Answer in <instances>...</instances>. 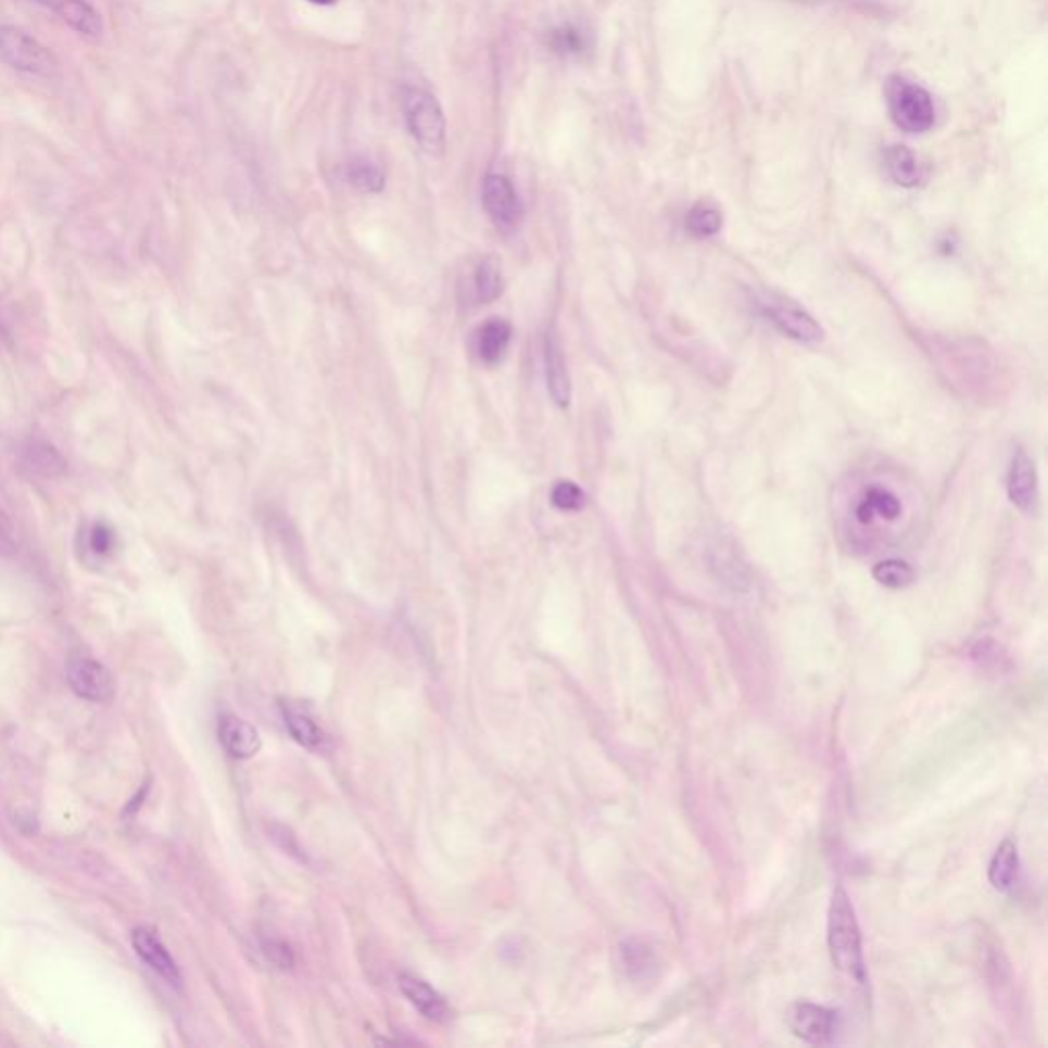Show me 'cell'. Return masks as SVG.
I'll use <instances>...</instances> for the list:
<instances>
[{
	"label": "cell",
	"instance_id": "1",
	"mask_svg": "<svg viewBox=\"0 0 1048 1048\" xmlns=\"http://www.w3.org/2000/svg\"><path fill=\"white\" fill-rule=\"evenodd\" d=\"M828 946L835 969L853 977L856 983H867V967L862 955V934L856 920L853 901L846 888L837 885L832 895L828 913Z\"/></svg>",
	"mask_w": 1048,
	"mask_h": 1048
},
{
	"label": "cell",
	"instance_id": "2",
	"mask_svg": "<svg viewBox=\"0 0 1048 1048\" xmlns=\"http://www.w3.org/2000/svg\"><path fill=\"white\" fill-rule=\"evenodd\" d=\"M888 115L893 124L906 134H925L936 119L930 92L907 80L906 76H891L887 80Z\"/></svg>",
	"mask_w": 1048,
	"mask_h": 1048
},
{
	"label": "cell",
	"instance_id": "3",
	"mask_svg": "<svg viewBox=\"0 0 1048 1048\" xmlns=\"http://www.w3.org/2000/svg\"><path fill=\"white\" fill-rule=\"evenodd\" d=\"M0 62L29 76L52 78L58 72L55 55L17 27L0 23Z\"/></svg>",
	"mask_w": 1048,
	"mask_h": 1048
},
{
	"label": "cell",
	"instance_id": "4",
	"mask_svg": "<svg viewBox=\"0 0 1048 1048\" xmlns=\"http://www.w3.org/2000/svg\"><path fill=\"white\" fill-rule=\"evenodd\" d=\"M404 117L409 134L428 154H443L444 115L439 101L422 89L404 92Z\"/></svg>",
	"mask_w": 1048,
	"mask_h": 1048
},
{
	"label": "cell",
	"instance_id": "5",
	"mask_svg": "<svg viewBox=\"0 0 1048 1048\" xmlns=\"http://www.w3.org/2000/svg\"><path fill=\"white\" fill-rule=\"evenodd\" d=\"M483 210L492 217L500 230H515L525 217L522 201L515 185L502 175H488L481 187Z\"/></svg>",
	"mask_w": 1048,
	"mask_h": 1048
},
{
	"label": "cell",
	"instance_id": "6",
	"mask_svg": "<svg viewBox=\"0 0 1048 1048\" xmlns=\"http://www.w3.org/2000/svg\"><path fill=\"white\" fill-rule=\"evenodd\" d=\"M788 1026L805 1043L828 1045L839 1031V1013L809 1001H799L788 1010Z\"/></svg>",
	"mask_w": 1048,
	"mask_h": 1048
},
{
	"label": "cell",
	"instance_id": "7",
	"mask_svg": "<svg viewBox=\"0 0 1048 1048\" xmlns=\"http://www.w3.org/2000/svg\"><path fill=\"white\" fill-rule=\"evenodd\" d=\"M72 691L85 700L105 703L115 694V682L108 668L89 658H74L66 666Z\"/></svg>",
	"mask_w": 1048,
	"mask_h": 1048
},
{
	"label": "cell",
	"instance_id": "8",
	"mask_svg": "<svg viewBox=\"0 0 1048 1048\" xmlns=\"http://www.w3.org/2000/svg\"><path fill=\"white\" fill-rule=\"evenodd\" d=\"M766 316L784 337L799 342H819L823 338V330L818 321L813 320V316H809L795 303H770Z\"/></svg>",
	"mask_w": 1048,
	"mask_h": 1048
},
{
	"label": "cell",
	"instance_id": "9",
	"mask_svg": "<svg viewBox=\"0 0 1048 1048\" xmlns=\"http://www.w3.org/2000/svg\"><path fill=\"white\" fill-rule=\"evenodd\" d=\"M131 944H134L138 957L154 973H159L164 981H168L175 987L180 985V971H178L177 962L171 957L166 946L159 940V936L152 930L136 927L134 934H131Z\"/></svg>",
	"mask_w": 1048,
	"mask_h": 1048
},
{
	"label": "cell",
	"instance_id": "10",
	"mask_svg": "<svg viewBox=\"0 0 1048 1048\" xmlns=\"http://www.w3.org/2000/svg\"><path fill=\"white\" fill-rule=\"evenodd\" d=\"M37 2L48 7L80 36L97 39L103 34V18L87 0H37Z\"/></svg>",
	"mask_w": 1048,
	"mask_h": 1048
},
{
	"label": "cell",
	"instance_id": "11",
	"mask_svg": "<svg viewBox=\"0 0 1048 1048\" xmlns=\"http://www.w3.org/2000/svg\"><path fill=\"white\" fill-rule=\"evenodd\" d=\"M217 735H219L222 747L236 760L252 758L261 749L258 731L247 723L244 719L233 717V715H224L219 719Z\"/></svg>",
	"mask_w": 1048,
	"mask_h": 1048
},
{
	"label": "cell",
	"instance_id": "12",
	"mask_svg": "<svg viewBox=\"0 0 1048 1048\" xmlns=\"http://www.w3.org/2000/svg\"><path fill=\"white\" fill-rule=\"evenodd\" d=\"M1008 494L1013 504L1020 510H1032L1038 497V485H1036V469L1031 457L1018 449L1010 465V476H1008Z\"/></svg>",
	"mask_w": 1048,
	"mask_h": 1048
},
{
	"label": "cell",
	"instance_id": "13",
	"mask_svg": "<svg viewBox=\"0 0 1048 1048\" xmlns=\"http://www.w3.org/2000/svg\"><path fill=\"white\" fill-rule=\"evenodd\" d=\"M400 992L406 995L409 1003L432 1022H446L451 1018V1010L443 999V995L437 994L422 978L402 975L400 977Z\"/></svg>",
	"mask_w": 1048,
	"mask_h": 1048
},
{
	"label": "cell",
	"instance_id": "14",
	"mask_svg": "<svg viewBox=\"0 0 1048 1048\" xmlns=\"http://www.w3.org/2000/svg\"><path fill=\"white\" fill-rule=\"evenodd\" d=\"M1020 856L1012 837H1006L995 850L989 864V883L1001 893H1010L1018 885Z\"/></svg>",
	"mask_w": 1048,
	"mask_h": 1048
},
{
	"label": "cell",
	"instance_id": "15",
	"mask_svg": "<svg viewBox=\"0 0 1048 1048\" xmlns=\"http://www.w3.org/2000/svg\"><path fill=\"white\" fill-rule=\"evenodd\" d=\"M545 365H547V383H550L553 402L566 408L571 397V386H569L568 367L561 355V346L553 334H550L545 342Z\"/></svg>",
	"mask_w": 1048,
	"mask_h": 1048
},
{
	"label": "cell",
	"instance_id": "16",
	"mask_svg": "<svg viewBox=\"0 0 1048 1048\" xmlns=\"http://www.w3.org/2000/svg\"><path fill=\"white\" fill-rule=\"evenodd\" d=\"M23 465L41 478H58L66 471V459L60 455L54 444L46 441H31L23 449Z\"/></svg>",
	"mask_w": 1048,
	"mask_h": 1048
},
{
	"label": "cell",
	"instance_id": "17",
	"mask_svg": "<svg viewBox=\"0 0 1048 1048\" xmlns=\"http://www.w3.org/2000/svg\"><path fill=\"white\" fill-rule=\"evenodd\" d=\"M901 510H904L901 502L893 492H888L885 488H871L860 500V504L856 508V518L862 525H871L874 518L897 520L901 516Z\"/></svg>",
	"mask_w": 1048,
	"mask_h": 1048
},
{
	"label": "cell",
	"instance_id": "18",
	"mask_svg": "<svg viewBox=\"0 0 1048 1048\" xmlns=\"http://www.w3.org/2000/svg\"><path fill=\"white\" fill-rule=\"evenodd\" d=\"M510 337H513V328H510L508 321L500 320V318L485 321L478 332V353H480L481 361L488 363V365L497 363L506 353V349L510 344Z\"/></svg>",
	"mask_w": 1048,
	"mask_h": 1048
},
{
	"label": "cell",
	"instance_id": "19",
	"mask_svg": "<svg viewBox=\"0 0 1048 1048\" xmlns=\"http://www.w3.org/2000/svg\"><path fill=\"white\" fill-rule=\"evenodd\" d=\"M285 728L291 733V737L307 749H320L326 744V733L321 731L316 721L307 712L285 707L283 709Z\"/></svg>",
	"mask_w": 1048,
	"mask_h": 1048
},
{
	"label": "cell",
	"instance_id": "20",
	"mask_svg": "<svg viewBox=\"0 0 1048 1048\" xmlns=\"http://www.w3.org/2000/svg\"><path fill=\"white\" fill-rule=\"evenodd\" d=\"M619 957H621L622 971L631 978H645L656 973V955L643 942H622Z\"/></svg>",
	"mask_w": 1048,
	"mask_h": 1048
},
{
	"label": "cell",
	"instance_id": "21",
	"mask_svg": "<svg viewBox=\"0 0 1048 1048\" xmlns=\"http://www.w3.org/2000/svg\"><path fill=\"white\" fill-rule=\"evenodd\" d=\"M885 162H887L888 175L897 185H901V187L920 185L922 166H920L918 159L913 156V152H909L906 146L888 148Z\"/></svg>",
	"mask_w": 1048,
	"mask_h": 1048
},
{
	"label": "cell",
	"instance_id": "22",
	"mask_svg": "<svg viewBox=\"0 0 1048 1048\" xmlns=\"http://www.w3.org/2000/svg\"><path fill=\"white\" fill-rule=\"evenodd\" d=\"M502 270L494 256L483 258L474 273V298L478 303L494 302L502 293Z\"/></svg>",
	"mask_w": 1048,
	"mask_h": 1048
},
{
	"label": "cell",
	"instance_id": "23",
	"mask_svg": "<svg viewBox=\"0 0 1048 1048\" xmlns=\"http://www.w3.org/2000/svg\"><path fill=\"white\" fill-rule=\"evenodd\" d=\"M346 177L358 187L361 191L379 193L386 187V175L381 168L367 159H355L346 168Z\"/></svg>",
	"mask_w": 1048,
	"mask_h": 1048
},
{
	"label": "cell",
	"instance_id": "24",
	"mask_svg": "<svg viewBox=\"0 0 1048 1048\" xmlns=\"http://www.w3.org/2000/svg\"><path fill=\"white\" fill-rule=\"evenodd\" d=\"M872 576L879 584L899 590V588L909 586L913 582L916 571L901 559H887V561H881V564L874 566Z\"/></svg>",
	"mask_w": 1048,
	"mask_h": 1048
},
{
	"label": "cell",
	"instance_id": "25",
	"mask_svg": "<svg viewBox=\"0 0 1048 1048\" xmlns=\"http://www.w3.org/2000/svg\"><path fill=\"white\" fill-rule=\"evenodd\" d=\"M721 224H723V217L719 214V210H715L712 205H707V203L694 205L691 214L686 217V228L696 238H711L717 231L721 230Z\"/></svg>",
	"mask_w": 1048,
	"mask_h": 1048
},
{
	"label": "cell",
	"instance_id": "26",
	"mask_svg": "<svg viewBox=\"0 0 1048 1048\" xmlns=\"http://www.w3.org/2000/svg\"><path fill=\"white\" fill-rule=\"evenodd\" d=\"M547 43H550V50L555 54L573 55L584 52L586 37L573 25H561V27L553 29L547 37Z\"/></svg>",
	"mask_w": 1048,
	"mask_h": 1048
},
{
	"label": "cell",
	"instance_id": "27",
	"mask_svg": "<svg viewBox=\"0 0 1048 1048\" xmlns=\"http://www.w3.org/2000/svg\"><path fill=\"white\" fill-rule=\"evenodd\" d=\"M552 502L559 510H580L586 504V494L573 481H559L552 492Z\"/></svg>",
	"mask_w": 1048,
	"mask_h": 1048
},
{
	"label": "cell",
	"instance_id": "28",
	"mask_svg": "<svg viewBox=\"0 0 1048 1048\" xmlns=\"http://www.w3.org/2000/svg\"><path fill=\"white\" fill-rule=\"evenodd\" d=\"M89 550L97 557H108L115 550V531L108 522H94L89 533Z\"/></svg>",
	"mask_w": 1048,
	"mask_h": 1048
},
{
	"label": "cell",
	"instance_id": "29",
	"mask_svg": "<svg viewBox=\"0 0 1048 1048\" xmlns=\"http://www.w3.org/2000/svg\"><path fill=\"white\" fill-rule=\"evenodd\" d=\"M17 550V531L11 518L0 508V555H11Z\"/></svg>",
	"mask_w": 1048,
	"mask_h": 1048
},
{
	"label": "cell",
	"instance_id": "30",
	"mask_svg": "<svg viewBox=\"0 0 1048 1048\" xmlns=\"http://www.w3.org/2000/svg\"><path fill=\"white\" fill-rule=\"evenodd\" d=\"M263 952L267 955V959L277 964L279 969H289L293 964V957H291V950L285 946V944H279V942H265L263 944Z\"/></svg>",
	"mask_w": 1048,
	"mask_h": 1048
},
{
	"label": "cell",
	"instance_id": "31",
	"mask_svg": "<svg viewBox=\"0 0 1048 1048\" xmlns=\"http://www.w3.org/2000/svg\"><path fill=\"white\" fill-rule=\"evenodd\" d=\"M312 4H334L337 0H310Z\"/></svg>",
	"mask_w": 1048,
	"mask_h": 1048
}]
</instances>
